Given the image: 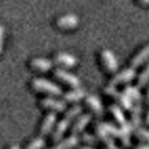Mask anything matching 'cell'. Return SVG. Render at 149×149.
Listing matches in <instances>:
<instances>
[{
    "label": "cell",
    "mask_w": 149,
    "mask_h": 149,
    "mask_svg": "<svg viewBox=\"0 0 149 149\" xmlns=\"http://www.w3.org/2000/svg\"><path fill=\"white\" fill-rule=\"evenodd\" d=\"M40 104L43 108H47L53 111H58V113H62V111L66 110V102L64 100L56 99V97H44L40 101Z\"/></svg>",
    "instance_id": "6"
},
{
    "label": "cell",
    "mask_w": 149,
    "mask_h": 149,
    "mask_svg": "<svg viewBox=\"0 0 149 149\" xmlns=\"http://www.w3.org/2000/svg\"><path fill=\"white\" fill-rule=\"evenodd\" d=\"M44 145H45V141L43 137H35L26 147V149H42Z\"/></svg>",
    "instance_id": "23"
},
{
    "label": "cell",
    "mask_w": 149,
    "mask_h": 149,
    "mask_svg": "<svg viewBox=\"0 0 149 149\" xmlns=\"http://www.w3.org/2000/svg\"><path fill=\"white\" fill-rule=\"evenodd\" d=\"M91 119H92V116H91V114H79L78 119H77L75 123H74V126L71 127V132L75 134V135L79 132H82V131L86 128V126L91 122Z\"/></svg>",
    "instance_id": "11"
},
{
    "label": "cell",
    "mask_w": 149,
    "mask_h": 149,
    "mask_svg": "<svg viewBox=\"0 0 149 149\" xmlns=\"http://www.w3.org/2000/svg\"><path fill=\"white\" fill-rule=\"evenodd\" d=\"M79 24V18L75 16V14H65V16H61L60 18H57L56 25L61 29H65V30H71V29H75Z\"/></svg>",
    "instance_id": "7"
},
{
    "label": "cell",
    "mask_w": 149,
    "mask_h": 149,
    "mask_svg": "<svg viewBox=\"0 0 149 149\" xmlns=\"http://www.w3.org/2000/svg\"><path fill=\"white\" fill-rule=\"evenodd\" d=\"M31 86L35 91L38 92H45L48 95H52V96H60L62 93L61 87L57 86L56 83L49 82L44 78H35L33 82H31Z\"/></svg>",
    "instance_id": "1"
},
{
    "label": "cell",
    "mask_w": 149,
    "mask_h": 149,
    "mask_svg": "<svg viewBox=\"0 0 149 149\" xmlns=\"http://www.w3.org/2000/svg\"><path fill=\"white\" fill-rule=\"evenodd\" d=\"M56 121H57L56 114L54 113H48L47 116L44 117L43 123H42V127H40L42 135H48V134L52 131V128L54 127V125H56Z\"/></svg>",
    "instance_id": "14"
},
{
    "label": "cell",
    "mask_w": 149,
    "mask_h": 149,
    "mask_svg": "<svg viewBox=\"0 0 149 149\" xmlns=\"http://www.w3.org/2000/svg\"><path fill=\"white\" fill-rule=\"evenodd\" d=\"M149 82V62L147 66L143 69V71L139 74V79H137V87H144Z\"/></svg>",
    "instance_id": "21"
},
{
    "label": "cell",
    "mask_w": 149,
    "mask_h": 149,
    "mask_svg": "<svg viewBox=\"0 0 149 149\" xmlns=\"http://www.w3.org/2000/svg\"><path fill=\"white\" fill-rule=\"evenodd\" d=\"M81 139H82V141L84 143V144L91 145V147H92V145H95L97 143V139L93 135H91V134H83Z\"/></svg>",
    "instance_id": "24"
},
{
    "label": "cell",
    "mask_w": 149,
    "mask_h": 149,
    "mask_svg": "<svg viewBox=\"0 0 149 149\" xmlns=\"http://www.w3.org/2000/svg\"><path fill=\"white\" fill-rule=\"evenodd\" d=\"M31 66H33L35 70H39V71H48L52 69V62L47 58H34L31 61Z\"/></svg>",
    "instance_id": "17"
},
{
    "label": "cell",
    "mask_w": 149,
    "mask_h": 149,
    "mask_svg": "<svg viewBox=\"0 0 149 149\" xmlns=\"http://www.w3.org/2000/svg\"><path fill=\"white\" fill-rule=\"evenodd\" d=\"M148 60H149V43L136 54L135 57H134L132 60H131V65H132V68L141 66V65L144 64V62H147Z\"/></svg>",
    "instance_id": "16"
},
{
    "label": "cell",
    "mask_w": 149,
    "mask_h": 149,
    "mask_svg": "<svg viewBox=\"0 0 149 149\" xmlns=\"http://www.w3.org/2000/svg\"><path fill=\"white\" fill-rule=\"evenodd\" d=\"M9 149H21V148H19V145H12Z\"/></svg>",
    "instance_id": "30"
},
{
    "label": "cell",
    "mask_w": 149,
    "mask_h": 149,
    "mask_svg": "<svg viewBox=\"0 0 149 149\" xmlns=\"http://www.w3.org/2000/svg\"><path fill=\"white\" fill-rule=\"evenodd\" d=\"M84 101H86V105H87V107L90 108L95 114H97V116L104 114V107H102V102L100 101V99L97 96L88 95V96H86Z\"/></svg>",
    "instance_id": "9"
},
{
    "label": "cell",
    "mask_w": 149,
    "mask_h": 149,
    "mask_svg": "<svg viewBox=\"0 0 149 149\" xmlns=\"http://www.w3.org/2000/svg\"><path fill=\"white\" fill-rule=\"evenodd\" d=\"M79 114H82V107H81V105H78V104H75V105H73L71 108L66 109V113H65V118L69 119V121H71V119L77 118Z\"/></svg>",
    "instance_id": "20"
},
{
    "label": "cell",
    "mask_w": 149,
    "mask_h": 149,
    "mask_svg": "<svg viewBox=\"0 0 149 149\" xmlns=\"http://www.w3.org/2000/svg\"><path fill=\"white\" fill-rule=\"evenodd\" d=\"M131 110V125L134 128L140 127L141 125V114H143V108H141V102L137 101L135 102V105H132Z\"/></svg>",
    "instance_id": "12"
},
{
    "label": "cell",
    "mask_w": 149,
    "mask_h": 149,
    "mask_svg": "<svg viewBox=\"0 0 149 149\" xmlns=\"http://www.w3.org/2000/svg\"><path fill=\"white\" fill-rule=\"evenodd\" d=\"M69 125H70V121L66 119V118L61 119V121L57 123L56 128H54V131H53V135H52L53 141L57 143L58 140H61V137L64 136V134L66 132V130L69 128Z\"/></svg>",
    "instance_id": "15"
},
{
    "label": "cell",
    "mask_w": 149,
    "mask_h": 149,
    "mask_svg": "<svg viewBox=\"0 0 149 149\" xmlns=\"http://www.w3.org/2000/svg\"><path fill=\"white\" fill-rule=\"evenodd\" d=\"M79 149H95V148H92L91 145H86V147H82V148H79Z\"/></svg>",
    "instance_id": "29"
},
{
    "label": "cell",
    "mask_w": 149,
    "mask_h": 149,
    "mask_svg": "<svg viewBox=\"0 0 149 149\" xmlns=\"http://www.w3.org/2000/svg\"><path fill=\"white\" fill-rule=\"evenodd\" d=\"M78 143H79V137L77 136L75 134H73V135L66 137V139L58 140L57 144L54 145L52 149H73L78 145Z\"/></svg>",
    "instance_id": "13"
},
{
    "label": "cell",
    "mask_w": 149,
    "mask_h": 149,
    "mask_svg": "<svg viewBox=\"0 0 149 149\" xmlns=\"http://www.w3.org/2000/svg\"><path fill=\"white\" fill-rule=\"evenodd\" d=\"M86 97V90L81 87H74V90L69 91L64 95L65 102H78L79 100Z\"/></svg>",
    "instance_id": "10"
},
{
    "label": "cell",
    "mask_w": 149,
    "mask_h": 149,
    "mask_svg": "<svg viewBox=\"0 0 149 149\" xmlns=\"http://www.w3.org/2000/svg\"><path fill=\"white\" fill-rule=\"evenodd\" d=\"M141 4H144V5H148L149 4V0H139Z\"/></svg>",
    "instance_id": "28"
},
{
    "label": "cell",
    "mask_w": 149,
    "mask_h": 149,
    "mask_svg": "<svg viewBox=\"0 0 149 149\" xmlns=\"http://www.w3.org/2000/svg\"><path fill=\"white\" fill-rule=\"evenodd\" d=\"M54 77H56L57 79H60L61 82H64L65 84L70 86V87H73V88L79 87V83H81V81H79L74 74L69 73V71L64 70V69H56V70H54Z\"/></svg>",
    "instance_id": "5"
},
{
    "label": "cell",
    "mask_w": 149,
    "mask_h": 149,
    "mask_svg": "<svg viewBox=\"0 0 149 149\" xmlns=\"http://www.w3.org/2000/svg\"><path fill=\"white\" fill-rule=\"evenodd\" d=\"M104 92L107 93L108 96L113 97V99L119 104V107L127 109V110H130V109L132 108V100H131L130 97L126 95L125 92L121 93L119 91H117L116 90V86H111V84L107 86V87L104 88Z\"/></svg>",
    "instance_id": "2"
},
{
    "label": "cell",
    "mask_w": 149,
    "mask_h": 149,
    "mask_svg": "<svg viewBox=\"0 0 149 149\" xmlns=\"http://www.w3.org/2000/svg\"><path fill=\"white\" fill-rule=\"evenodd\" d=\"M135 135H136L137 139L143 140V141L149 143V130H147V128L137 127L136 131H135Z\"/></svg>",
    "instance_id": "22"
},
{
    "label": "cell",
    "mask_w": 149,
    "mask_h": 149,
    "mask_svg": "<svg viewBox=\"0 0 149 149\" xmlns=\"http://www.w3.org/2000/svg\"><path fill=\"white\" fill-rule=\"evenodd\" d=\"M109 149H119V148H118V147H117V145H116V144H114V145H111V147H110V148H109Z\"/></svg>",
    "instance_id": "31"
},
{
    "label": "cell",
    "mask_w": 149,
    "mask_h": 149,
    "mask_svg": "<svg viewBox=\"0 0 149 149\" xmlns=\"http://www.w3.org/2000/svg\"><path fill=\"white\" fill-rule=\"evenodd\" d=\"M135 149H149V145H137Z\"/></svg>",
    "instance_id": "26"
},
{
    "label": "cell",
    "mask_w": 149,
    "mask_h": 149,
    "mask_svg": "<svg viewBox=\"0 0 149 149\" xmlns=\"http://www.w3.org/2000/svg\"><path fill=\"white\" fill-rule=\"evenodd\" d=\"M101 61L102 65H104L105 70L108 73H116L117 69H118V61H117L116 56L111 51L105 49L101 52Z\"/></svg>",
    "instance_id": "4"
},
{
    "label": "cell",
    "mask_w": 149,
    "mask_h": 149,
    "mask_svg": "<svg viewBox=\"0 0 149 149\" xmlns=\"http://www.w3.org/2000/svg\"><path fill=\"white\" fill-rule=\"evenodd\" d=\"M109 110H110V113L113 114L114 119H116V121L118 122L119 125H125V123L127 122L125 113H123L122 108L119 107V105H117V104H111L110 107H109Z\"/></svg>",
    "instance_id": "18"
},
{
    "label": "cell",
    "mask_w": 149,
    "mask_h": 149,
    "mask_svg": "<svg viewBox=\"0 0 149 149\" xmlns=\"http://www.w3.org/2000/svg\"><path fill=\"white\" fill-rule=\"evenodd\" d=\"M54 62L64 68H73L77 65V58H75V56H73L70 53L61 52L54 56Z\"/></svg>",
    "instance_id": "8"
},
{
    "label": "cell",
    "mask_w": 149,
    "mask_h": 149,
    "mask_svg": "<svg viewBox=\"0 0 149 149\" xmlns=\"http://www.w3.org/2000/svg\"><path fill=\"white\" fill-rule=\"evenodd\" d=\"M147 105H148V109H149V87H148V90H147Z\"/></svg>",
    "instance_id": "27"
},
{
    "label": "cell",
    "mask_w": 149,
    "mask_h": 149,
    "mask_svg": "<svg viewBox=\"0 0 149 149\" xmlns=\"http://www.w3.org/2000/svg\"><path fill=\"white\" fill-rule=\"evenodd\" d=\"M3 42H4V27L0 25V53L3 49Z\"/></svg>",
    "instance_id": "25"
},
{
    "label": "cell",
    "mask_w": 149,
    "mask_h": 149,
    "mask_svg": "<svg viewBox=\"0 0 149 149\" xmlns=\"http://www.w3.org/2000/svg\"><path fill=\"white\" fill-rule=\"evenodd\" d=\"M136 75V71H135V68H127L125 70H122L121 73H117L116 75L111 78L110 81V84L111 86H117V84H122V83H127L130 81H132Z\"/></svg>",
    "instance_id": "3"
},
{
    "label": "cell",
    "mask_w": 149,
    "mask_h": 149,
    "mask_svg": "<svg viewBox=\"0 0 149 149\" xmlns=\"http://www.w3.org/2000/svg\"><path fill=\"white\" fill-rule=\"evenodd\" d=\"M123 92L126 93L128 97H130L132 101H140L141 102V93H140V90H139V87H136V86H130V84H127L125 87V91Z\"/></svg>",
    "instance_id": "19"
}]
</instances>
